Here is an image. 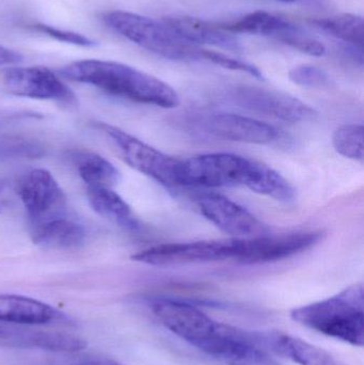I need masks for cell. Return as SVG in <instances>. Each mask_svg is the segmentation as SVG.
I'll return each instance as SVG.
<instances>
[{"label": "cell", "instance_id": "13", "mask_svg": "<svg viewBox=\"0 0 364 365\" xmlns=\"http://www.w3.org/2000/svg\"><path fill=\"white\" fill-rule=\"evenodd\" d=\"M203 128L217 138L252 145H269L279 136L274 126L234 113L209 115L203 121Z\"/></svg>", "mask_w": 364, "mask_h": 365}, {"label": "cell", "instance_id": "32", "mask_svg": "<svg viewBox=\"0 0 364 365\" xmlns=\"http://www.w3.org/2000/svg\"><path fill=\"white\" fill-rule=\"evenodd\" d=\"M4 191H6L4 190V185L0 181V212H2L4 205H6V192Z\"/></svg>", "mask_w": 364, "mask_h": 365}, {"label": "cell", "instance_id": "27", "mask_svg": "<svg viewBox=\"0 0 364 365\" xmlns=\"http://www.w3.org/2000/svg\"><path fill=\"white\" fill-rule=\"evenodd\" d=\"M202 58L203 59L207 60V61L212 62V63L222 66V68L247 73V74L251 75V76L256 77V78L261 79V81L264 79L262 72H261L256 66L243 61V60L235 59V58L230 57V56L226 55V53L202 49Z\"/></svg>", "mask_w": 364, "mask_h": 365}, {"label": "cell", "instance_id": "24", "mask_svg": "<svg viewBox=\"0 0 364 365\" xmlns=\"http://www.w3.org/2000/svg\"><path fill=\"white\" fill-rule=\"evenodd\" d=\"M276 38L301 53L313 57H322L326 53V47L322 42L308 36L301 28L288 21Z\"/></svg>", "mask_w": 364, "mask_h": 365}, {"label": "cell", "instance_id": "15", "mask_svg": "<svg viewBox=\"0 0 364 365\" xmlns=\"http://www.w3.org/2000/svg\"><path fill=\"white\" fill-rule=\"evenodd\" d=\"M87 231L78 221L68 214L31 225L34 244L53 250H73L85 244Z\"/></svg>", "mask_w": 364, "mask_h": 365}, {"label": "cell", "instance_id": "2", "mask_svg": "<svg viewBox=\"0 0 364 365\" xmlns=\"http://www.w3.org/2000/svg\"><path fill=\"white\" fill-rule=\"evenodd\" d=\"M293 321L318 334L348 343L364 344V294L361 283L350 285L333 297L291 311Z\"/></svg>", "mask_w": 364, "mask_h": 365}, {"label": "cell", "instance_id": "21", "mask_svg": "<svg viewBox=\"0 0 364 365\" xmlns=\"http://www.w3.org/2000/svg\"><path fill=\"white\" fill-rule=\"evenodd\" d=\"M312 23L352 46L363 49L364 21L359 15H337L328 19H314Z\"/></svg>", "mask_w": 364, "mask_h": 365}, {"label": "cell", "instance_id": "6", "mask_svg": "<svg viewBox=\"0 0 364 365\" xmlns=\"http://www.w3.org/2000/svg\"><path fill=\"white\" fill-rule=\"evenodd\" d=\"M96 128L113 141L126 164L135 170L164 186H182V160L167 155L110 124L98 123Z\"/></svg>", "mask_w": 364, "mask_h": 365}, {"label": "cell", "instance_id": "20", "mask_svg": "<svg viewBox=\"0 0 364 365\" xmlns=\"http://www.w3.org/2000/svg\"><path fill=\"white\" fill-rule=\"evenodd\" d=\"M288 21L265 11L249 13L236 21L219 25L228 32L260 34V36H276L286 27Z\"/></svg>", "mask_w": 364, "mask_h": 365}, {"label": "cell", "instance_id": "29", "mask_svg": "<svg viewBox=\"0 0 364 365\" xmlns=\"http://www.w3.org/2000/svg\"><path fill=\"white\" fill-rule=\"evenodd\" d=\"M23 60L21 53L0 45V66H13Z\"/></svg>", "mask_w": 364, "mask_h": 365}, {"label": "cell", "instance_id": "7", "mask_svg": "<svg viewBox=\"0 0 364 365\" xmlns=\"http://www.w3.org/2000/svg\"><path fill=\"white\" fill-rule=\"evenodd\" d=\"M237 240L173 242L150 247L132 255V259L152 266H175L234 259Z\"/></svg>", "mask_w": 364, "mask_h": 365}, {"label": "cell", "instance_id": "25", "mask_svg": "<svg viewBox=\"0 0 364 365\" xmlns=\"http://www.w3.org/2000/svg\"><path fill=\"white\" fill-rule=\"evenodd\" d=\"M43 154V148L36 141L12 136L0 138V158H36Z\"/></svg>", "mask_w": 364, "mask_h": 365}, {"label": "cell", "instance_id": "8", "mask_svg": "<svg viewBox=\"0 0 364 365\" xmlns=\"http://www.w3.org/2000/svg\"><path fill=\"white\" fill-rule=\"evenodd\" d=\"M323 237L324 232L306 231L237 240L234 259L246 265L281 261L309 250Z\"/></svg>", "mask_w": 364, "mask_h": 365}, {"label": "cell", "instance_id": "5", "mask_svg": "<svg viewBox=\"0 0 364 365\" xmlns=\"http://www.w3.org/2000/svg\"><path fill=\"white\" fill-rule=\"evenodd\" d=\"M151 309L169 331L213 358L222 351L234 330L233 326L215 321L187 302L157 299Z\"/></svg>", "mask_w": 364, "mask_h": 365}, {"label": "cell", "instance_id": "16", "mask_svg": "<svg viewBox=\"0 0 364 365\" xmlns=\"http://www.w3.org/2000/svg\"><path fill=\"white\" fill-rule=\"evenodd\" d=\"M165 24L184 40L192 44H207L231 51L241 49L239 40L220 26L213 25L202 19L186 15L167 16L162 19Z\"/></svg>", "mask_w": 364, "mask_h": 365}, {"label": "cell", "instance_id": "30", "mask_svg": "<svg viewBox=\"0 0 364 365\" xmlns=\"http://www.w3.org/2000/svg\"><path fill=\"white\" fill-rule=\"evenodd\" d=\"M79 365H122L115 360L109 358H91V359L85 360Z\"/></svg>", "mask_w": 364, "mask_h": 365}, {"label": "cell", "instance_id": "31", "mask_svg": "<svg viewBox=\"0 0 364 365\" xmlns=\"http://www.w3.org/2000/svg\"><path fill=\"white\" fill-rule=\"evenodd\" d=\"M284 4H301V6H321L324 0H277Z\"/></svg>", "mask_w": 364, "mask_h": 365}, {"label": "cell", "instance_id": "3", "mask_svg": "<svg viewBox=\"0 0 364 365\" xmlns=\"http://www.w3.org/2000/svg\"><path fill=\"white\" fill-rule=\"evenodd\" d=\"M269 167L230 153L205 154L182 160V186H245L260 191Z\"/></svg>", "mask_w": 364, "mask_h": 365}, {"label": "cell", "instance_id": "12", "mask_svg": "<svg viewBox=\"0 0 364 365\" xmlns=\"http://www.w3.org/2000/svg\"><path fill=\"white\" fill-rule=\"evenodd\" d=\"M201 214L224 233L239 237L265 235L269 227L254 214L232 200L217 193H204L197 199Z\"/></svg>", "mask_w": 364, "mask_h": 365}, {"label": "cell", "instance_id": "18", "mask_svg": "<svg viewBox=\"0 0 364 365\" xmlns=\"http://www.w3.org/2000/svg\"><path fill=\"white\" fill-rule=\"evenodd\" d=\"M90 205L94 212L120 227L128 230H138V219L130 206L113 188L107 187H87Z\"/></svg>", "mask_w": 364, "mask_h": 365}, {"label": "cell", "instance_id": "14", "mask_svg": "<svg viewBox=\"0 0 364 365\" xmlns=\"http://www.w3.org/2000/svg\"><path fill=\"white\" fill-rule=\"evenodd\" d=\"M265 349L298 365H348L321 347L284 332L261 334Z\"/></svg>", "mask_w": 364, "mask_h": 365}, {"label": "cell", "instance_id": "23", "mask_svg": "<svg viewBox=\"0 0 364 365\" xmlns=\"http://www.w3.org/2000/svg\"><path fill=\"white\" fill-rule=\"evenodd\" d=\"M31 342L38 349L57 353H76L88 346L83 339L63 332H38L31 336Z\"/></svg>", "mask_w": 364, "mask_h": 365}, {"label": "cell", "instance_id": "22", "mask_svg": "<svg viewBox=\"0 0 364 365\" xmlns=\"http://www.w3.org/2000/svg\"><path fill=\"white\" fill-rule=\"evenodd\" d=\"M363 126L361 124H345L340 126L333 137L336 151L344 158L363 163Z\"/></svg>", "mask_w": 364, "mask_h": 365}, {"label": "cell", "instance_id": "11", "mask_svg": "<svg viewBox=\"0 0 364 365\" xmlns=\"http://www.w3.org/2000/svg\"><path fill=\"white\" fill-rule=\"evenodd\" d=\"M19 197L31 225L68 214L66 197L49 171L33 169L21 180Z\"/></svg>", "mask_w": 364, "mask_h": 365}, {"label": "cell", "instance_id": "17", "mask_svg": "<svg viewBox=\"0 0 364 365\" xmlns=\"http://www.w3.org/2000/svg\"><path fill=\"white\" fill-rule=\"evenodd\" d=\"M62 317L40 300L21 295H0V322L19 325H44Z\"/></svg>", "mask_w": 364, "mask_h": 365}, {"label": "cell", "instance_id": "1", "mask_svg": "<svg viewBox=\"0 0 364 365\" xmlns=\"http://www.w3.org/2000/svg\"><path fill=\"white\" fill-rule=\"evenodd\" d=\"M59 74L68 81L87 83L140 104L175 108L180 103L179 96L168 83L119 62L81 60L63 66Z\"/></svg>", "mask_w": 364, "mask_h": 365}, {"label": "cell", "instance_id": "19", "mask_svg": "<svg viewBox=\"0 0 364 365\" xmlns=\"http://www.w3.org/2000/svg\"><path fill=\"white\" fill-rule=\"evenodd\" d=\"M73 163L79 177L87 187L113 188L120 182L119 171L106 158L91 151H79L73 154Z\"/></svg>", "mask_w": 364, "mask_h": 365}, {"label": "cell", "instance_id": "9", "mask_svg": "<svg viewBox=\"0 0 364 365\" xmlns=\"http://www.w3.org/2000/svg\"><path fill=\"white\" fill-rule=\"evenodd\" d=\"M2 83L9 93L33 100L76 104L74 92L53 71L43 66H13L2 73Z\"/></svg>", "mask_w": 364, "mask_h": 365}, {"label": "cell", "instance_id": "28", "mask_svg": "<svg viewBox=\"0 0 364 365\" xmlns=\"http://www.w3.org/2000/svg\"><path fill=\"white\" fill-rule=\"evenodd\" d=\"M34 30L40 31L41 34H46L55 40L61 41V42L68 43V44L79 45V46L91 47L95 45V42L83 34H76V32L66 31V30L58 29V28L51 27V26L44 25V24H36L32 26Z\"/></svg>", "mask_w": 364, "mask_h": 365}, {"label": "cell", "instance_id": "4", "mask_svg": "<svg viewBox=\"0 0 364 365\" xmlns=\"http://www.w3.org/2000/svg\"><path fill=\"white\" fill-rule=\"evenodd\" d=\"M103 21L113 31L138 46L175 61L202 59V49L184 40L162 21L126 11H110Z\"/></svg>", "mask_w": 364, "mask_h": 365}, {"label": "cell", "instance_id": "10", "mask_svg": "<svg viewBox=\"0 0 364 365\" xmlns=\"http://www.w3.org/2000/svg\"><path fill=\"white\" fill-rule=\"evenodd\" d=\"M231 98L239 106L291 123L309 122L318 117L316 109L290 94L252 86H239Z\"/></svg>", "mask_w": 364, "mask_h": 365}, {"label": "cell", "instance_id": "26", "mask_svg": "<svg viewBox=\"0 0 364 365\" xmlns=\"http://www.w3.org/2000/svg\"><path fill=\"white\" fill-rule=\"evenodd\" d=\"M288 78L296 85L307 88H324L329 83L328 74L310 64L295 66L288 73Z\"/></svg>", "mask_w": 364, "mask_h": 365}]
</instances>
